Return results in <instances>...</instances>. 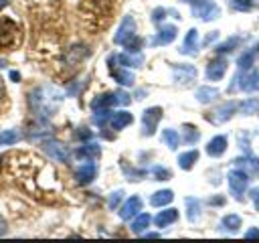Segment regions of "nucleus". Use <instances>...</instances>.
I'll return each instance as SVG.
<instances>
[{
	"label": "nucleus",
	"instance_id": "obj_1",
	"mask_svg": "<svg viewBox=\"0 0 259 243\" xmlns=\"http://www.w3.org/2000/svg\"><path fill=\"white\" fill-rule=\"evenodd\" d=\"M63 101V91L55 85H38L28 93V105L38 117H51Z\"/></svg>",
	"mask_w": 259,
	"mask_h": 243
},
{
	"label": "nucleus",
	"instance_id": "obj_2",
	"mask_svg": "<svg viewBox=\"0 0 259 243\" xmlns=\"http://www.w3.org/2000/svg\"><path fill=\"white\" fill-rule=\"evenodd\" d=\"M259 91V71L257 69H239V73L233 77V83L229 85V91Z\"/></svg>",
	"mask_w": 259,
	"mask_h": 243
},
{
	"label": "nucleus",
	"instance_id": "obj_3",
	"mask_svg": "<svg viewBox=\"0 0 259 243\" xmlns=\"http://www.w3.org/2000/svg\"><path fill=\"white\" fill-rule=\"evenodd\" d=\"M192 6V14L202 20H214L221 16V8L214 4V0H184Z\"/></svg>",
	"mask_w": 259,
	"mask_h": 243
},
{
	"label": "nucleus",
	"instance_id": "obj_4",
	"mask_svg": "<svg viewBox=\"0 0 259 243\" xmlns=\"http://www.w3.org/2000/svg\"><path fill=\"white\" fill-rule=\"evenodd\" d=\"M227 180H229V188H231V194H233L237 200H241V198H243V192L247 190V182H249V176H247L243 170L235 168V170H231V172L227 174Z\"/></svg>",
	"mask_w": 259,
	"mask_h": 243
},
{
	"label": "nucleus",
	"instance_id": "obj_5",
	"mask_svg": "<svg viewBox=\"0 0 259 243\" xmlns=\"http://www.w3.org/2000/svg\"><path fill=\"white\" fill-rule=\"evenodd\" d=\"M237 109H239V101H227V103L219 105L217 109L208 111L206 113V119L212 122V124H225V122H229L235 115Z\"/></svg>",
	"mask_w": 259,
	"mask_h": 243
},
{
	"label": "nucleus",
	"instance_id": "obj_6",
	"mask_svg": "<svg viewBox=\"0 0 259 243\" xmlns=\"http://www.w3.org/2000/svg\"><path fill=\"white\" fill-rule=\"evenodd\" d=\"M160 119H162V107H158V105L148 107L142 113V134L144 136H152L156 132V126H158Z\"/></svg>",
	"mask_w": 259,
	"mask_h": 243
},
{
	"label": "nucleus",
	"instance_id": "obj_7",
	"mask_svg": "<svg viewBox=\"0 0 259 243\" xmlns=\"http://www.w3.org/2000/svg\"><path fill=\"white\" fill-rule=\"evenodd\" d=\"M42 150H45V154H47L49 158H53L55 162H69V156H71L69 148H67L65 144L57 142V140H47V142H42Z\"/></svg>",
	"mask_w": 259,
	"mask_h": 243
},
{
	"label": "nucleus",
	"instance_id": "obj_8",
	"mask_svg": "<svg viewBox=\"0 0 259 243\" xmlns=\"http://www.w3.org/2000/svg\"><path fill=\"white\" fill-rule=\"evenodd\" d=\"M16 34H18L16 22L6 18V16H0V47L12 45L16 40Z\"/></svg>",
	"mask_w": 259,
	"mask_h": 243
},
{
	"label": "nucleus",
	"instance_id": "obj_9",
	"mask_svg": "<svg viewBox=\"0 0 259 243\" xmlns=\"http://www.w3.org/2000/svg\"><path fill=\"white\" fill-rule=\"evenodd\" d=\"M132 36H136V20L132 16H123V20H121V24H119V28L113 36V43L115 45H125Z\"/></svg>",
	"mask_w": 259,
	"mask_h": 243
},
{
	"label": "nucleus",
	"instance_id": "obj_10",
	"mask_svg": "<svg viewBox=\"0 0 259 243\" xmlns=\"http://www.w3.org/2000/svg\"><path fill=\"white\" fill-rule=\"evenodd\" d=\"M235 166L239 170H243L249 178H257L259 176V158L257 156H251V154L239 156V158H235Z\"/></svg>",
	"mask_w": 259,
	"mask_h": 243
},
{
	"label": "nucleus",
	"instance_id": "obj_11",
	"mask_svg": "<svg viewBox=\"0 0 259 243\" xmlns=\"http://www.w3.org/2000/svg\"><path fill=\"white\" fill-rule=\"evenodd\" d=\"M95 176H97V166L93 160H85L83 164H79L75 168V178L79 184H89V182H93Z\"/></svg>",
	"mask_w": 259,
	"mask_h": 243
},
{
	"label": "nucleus",
	"instance_id": "obj_12",
	"mask_svg": "<svg viewBox=\"0 0 259 243\" xmlns=\"http://www.w3.org/2000/svg\"><path fill=\"white\" fill-rule=\"evenodd\" d=\"M172 75L178 85H188L196 79V69L192 65H172Z\"/></svg>",
	"mask_w": 259,
	"mask_h": 243
},
{
	"label": "nucleus",
	"instance_id": "obj_13",
	"mask_svg": "<svg viewBox=\"0 0 259 243\" xmlns=\"http://www.w3.org/2000/svg\"><path fill=\"white\" fill-rule=\"evenodd\" d=\"M225 73H227V59H223V57L212 59V61L206 65V79H210V81L223 79Z\"/></svg>",
	"mask_w": 259,
	"mask_h": 243
},
{
	"label": "nucleus",
	"instance_id": "obj_14",
	"mask_svg": "<svg viewBox=\"0 0 259 243\" xmlns=\"http://www.w3.org/2000/svg\"><path fill=\"white\" fill-rule=\"evenodd\" d=\"M140 211H142V198H140V196H130V198L121 205L119 217H121L123 221H127V219H132V217H136Z\"/></svg>",
	"mask_w": 259,
	"mask_h": 243
},
{
	"label": "nucleus",
	"instance_id": "obj_15",
	"mask_svg": "<svg viewBox=\"0 0 259 243\" xmlns=\"http://www.w3.org/2000/svg\"><path fill=\"white\" fill-rule=\"evenodd\" d=\"M176 26L174 24H166V26H162L160 30H158V34L156 36H152L150 38V45H168V43H172L174 38H176Z\"/></svg>",
	"mask_w": 259,
	"mask_h": 243
},
{
	"label": "nucleus",
	"instance_id": "obj_16",
	"mask_svg": "<svg viewBox=\"0 0 259 243\" xmlns=\"http://www.w3.org/2000/svg\"><path fill=\"white\" fill-rule=\"evenodd\" d=\"M196 49H198V30L196 28H190L186 32V36H184V43L180 47V53L182 55H196L198 53Z\"/></svg>",
	"mask_w": 259,
	"mask_h": 243
},
{
	"label": "nucleus",
	"instance_id": "obj_17",
	"mask_svg": "<svg viewBox=\"0 0 259 243\" xmlns=\"http://www.w3.org/2000/svg\"><path fill=\"white\" fill-rule=\"evenodd\" d=\"M109 69H111V77H113L119 85H125V87H132V85H134L136 77H134L132 71H127L125 67H115V65H109Z\"/></svg>",
	"mask_w": 259,
	"mask_h": 243
},
{
	"label": "nucleus",
	"instance_id": "obj_18",
	"mask_svg": "<svg viewBox=\"0 0 259 243\" xmlns=\"http://www.w3.org/2000/svg\"><path fill=\"white\" fill-rule=\"evenodd\" d=\"M227 152V138L225 136H214L208 144H206V154L212 158H219Z\"/></svg>",
	"mask_w": 259,
	"mask_h": 243
},
{
	"label": "nucleus",
	"instance_id": "obj_19",
	"mask_svg": "<svg viewBox=\"0 0 259 243\" xmlns=\"http://www.w3.org/2000/svg\"><path fill=\"white\" fill-rule=\"evenodd\" d=\"M87 55H89V49H87L85 45H75V47H71L69 53L65 55V63H67V65H77V63L83 61Z\"/></svg>",
	"mask_w": 259,
	"mask_h": 243
},
{
	"label": "nucleus",
	"instance_id": "obj_20",
	"mask_svg": "<svg viewBox=\"0 0 259 243\" xmlns=\"http://www.w3.org/2000/svg\"><path fill=\"white\" fill-rule=\"evenodd\" d=\"M115 61L121 67H140L144 63V55L142 53H121V55H115Z\"/></svg>",
	"mask_w": 259,
	"mask_h": 243
},
{
	"label": "nucleus",
	"instance_id": "obj_21",
	"mask_svg": "<svg viewBox=\"0 0 259 243\" xmlns=\"http://www.w3.org/2000/svg\"><path fill=\"white\" fill-rule=\"evenodd\" d=\"M134 122V117H132V113L130 111H115V113H111V117H109V126L113 128V130H123L125 126H130Z\"/></svg>",
	"mask_w": 259,
	"mask_h": 243
},
{
	"label": "nucleus",
	"instance_id": "obj_22",
	"mask_svg": "<svg viewBox=\"0 0 259 243\" xmlns=\"http://www.w3.org/2000/svg\"><path fill=\"white\" fill-rule=\"evenodd\" d=\"M75 154H77L79 158H85V160H95V158L101 154V148H99V144H95V142H87V144L79 146Z\"/></svg>",
	"mask_w": 259,
	"mask_h": 243
},
{
	"label": "nucleus",
	"instance_id": "obj_23",
	"mask_svg": "<svg viewBox=\"0 0 259 243\" xmlns=\"http://www.w3.org/2000/svg\"><path fill=\"white\" fill-rule=\"evenodd\" d=\"M176 219H178V211H176V209H166V211H160V213L154 217V223H156V227L164 229V227L172 225Z\"/></svg>",
	"mask_w": 259,
	"mask_h": 243
},
{
	"label": "nucleus",
	"instance_id": "obj_24",
	"mask_svg": "<svg viewBox=\"0 0 259 243\" xmlns=\"http://www.w3.org/2000/svg\"><path fill=\"white\" fill-rule=\"evenodd\" d=\"M150 223H152V217H150L148 213H138V215H136V219L132 221L130 229H132V233L140 235V233H144V231L148 229V225H150Z\"/></svg>",
	"mask_w": 259,
	"mask_h": 243
},
{
	"label": "nucleus",
	"instance_id": "obj_25",
	"mask_svg": "<svg viewBox=\"0 0 259 243\" xmlns=\"http://www.w3.org/2000/svg\"><path fill=\"white\" fill-rule=\"evenodd\" d=\"M219 97V89L217 87H198L196 89V99L198 103H212L214 99Z\"/></svg>",
	"mask_w": 259,
	"mask_h": 243
},
{
	"label": "nucleus",
	"instance_id": "obj_26",
	"mask_svg": "<svg viewBox=\"0 0 259 243\" xmlns=\"http://www.w3.org/2000/svg\"><path fill=\"white\" fill-rule=\"evenodd\" d=\"M172 198H174V192H172L170 188H164V190H158V192H154V194L150 196V205H152V207H164V205H168Z\"/></svg>",
	"mask_w": 259,
	"mask_h": 243
},
{
	"label": "nucleus",
	"instance_id": "obj_27",
	"mask_svg": "<svg viewBox=\"0 0 259 243\" xmlns=\"http://www.w3.org/2000/svg\"><path fill=\"white\" fill-rule=\"evenodd\" d=\"M186 209H188V211H186L188 221H190V223H196L198 217H200V209H202L200 200L194 198V196H188V198H186Z\"/></svg>",
	"mask_w": 259,
	"mask_h": 243
},
{
	"label": "nucleus",
	"instance_id": "obj_28",
	"mask_svg": "<svg viewBox=\"0 0 259 243\" xmlns=\"http://www.w3.org/2000/svg\"><path fill=\"white\" fill-rule=\"evenodd\" d=\"M239 227H241V217L235 215V213L225 215V217L221 219V229H223V231H231V233H235V231H239Z\"/></svg>",
	"mask_w": 259,
	"mask_h": 243
},
{
	"label": "nucleus",
	"instance_id": "obj_29",
	"mask_svg": "<svg viewBox=\"0 0 259 243\" xmlns=\"http://www.w3.org/2000/svg\"><path fill=\"white\" fill-rule=\"evenodd\" d=\"M239 111L243 115H259V99L257 97H249L245 101L239 103Z\"/></svg>",
	"mask_w": 259,
	"mask_h": 243
},
{
	"label": "nucleus",
	"instance_id": "obj_30",
	"mask_svg": "<svg viewBox=\"0 0 259 243\" xmlns=\"http://www.w3.org/2000/svg\"><path fill=\"white\" fill-rule=\"evenodd\" d=\"M196 160H198V152H196V150H188V152H182V154L178 156V166H180L182 170H190Z\"/></svg>",
	"mask_w": 259,
	"mask_h": 243
},
{
	"label": "nucleus",
	"instance_id": "obj_31",
	"mask_svg": "<svg viewBox=\"0 0 259 243\" xmlns=\"http://www.w3.org/2000/svg\"><path fill=\"white\" fill-rule=\"evenodd\" d=\"M111 105H115V93H103L91 101V109H101V107H111Z\"/></svg>",
	"mask_w": 259,
	"mask_h": 243
},
{
	"label": "nucleus",
	"instance_id": "obj_32",
	"mask_svg": "<svg viewBox=\"0 0 259 243\" xmlns=\"http://www.w3.org/2000/svg\"><path fill=\"white\" fill-rule=\"evenodd\" d=\"M162 140H164V144H166L170 150H176L178 144H180V136H178V132L172 130V128H166V130L162 132Z\"/></svg>",
	"mask_w": 259,
	"mask_h": 243
},
{
	"label": "nucleus",
	"instance_id": "obj_33",
	"mask_svg": "<svg viewBox=\"0 0 259 243\" xmlns=\"http://www.w3.org/2000/svg\"><path fill=\"white\" fill-rule=\"evenodd\" d=\"M241 40H243L241 36H233V38H227V40H225V43H221V45H219L214 51H217L219 55H227V53H233V51L239 47V43H241Z\"/></svg>",
	"mask_w": 259,
	"mask_h": 243
},
{
	"label": "nucleus",
	"instance_id": "obj_34",
	"mask_svg": "<svg viewBox=\"0 0 259 243\" xmlns=\"http://www.w3.org/2000/svg\"><path fill=\"white\" fill-rule=\"evenodd\" d=\"M255 51L253 49H249V51H245L241 57H239V61H237V65H239V69H243V71H247V69H253V63H255Z\"/></svg>",
	"mask_w": 259,
	"mask_h": 243
},
{
	"label": "nucleus",
	"instance_id": "obj_35",
	"mask_svg": "<svg viewBox=\"0 0 259 243\" xmlns=\"http://www.w3.org/2000/svg\"><path fill=\"white\" fill-rule=\"evenodd\" d=\"M20 132L18 130H4L0 134V146H10V144H16L20 140Z\"/></svg>",
	"mask_w": 259,
	"mask_h": 243
},
{
	"label": "nucleus",
	"instance_id": "obj_36",
	"mask_svg": "<svg viewBox=\"0 0 259 243\" xmlns=\"http://www.w3.org/2000/svg\"><path fill=\"white\" fill-rule=\"evenodd\" d=\"M198 138H200V134H198V130H196L194 126L186 124V126L182 128V140H184L186 144H196Z\"/></svg>",
	"mask_w": 259,
	"mask_h": 243
},
{
	"label": "nucleus",
	"instance_id": "obj_37",
	"mask_svg": "<svg viewBox=\"0 0 259 243\" xmlns=\"http://www.w3.org/2000/svg\"><path fill=\"white\" fill-rule=\"evenodd\" d=\"M95 113H93V124L95 126H105L107 122H109V117H111V111L107 109V107H101V109H93Z\"/></svg>",
	"mask_w": 259,
	"mask_h": 243
},
{
	"label": "nucleus",
	"instance_id": "obj_38",
	"mask_svg": "<svg viewBox=\"0 0 259 243\" xmlns=\"http://www.w3.org/2000/svg\"><path fill=\"white\" fill-rule=\"evenodd\" d=\"M123 47L127 49V53H140V49H142V38L136 34V36H132Z\"/></svg>",
	"mask_w": 259,
	"mask_h": 243
},
{
	"label": "nucleus",
	"instance_id": "obj_39",
	"mask_svg": "<svg viewBox=\"0 0 259 243\" xmlns=\"http://www.w3.org/2000/svg\"><path fill=\"white\" fill-rule=\"evenodd\" d=\"M152 174L156 176V180H168V178L172 176L170 170L164 168V166H154V168H152Z\"/></svg>",
	"mask_w": 259,
	"mask_h": 243
},
{
	"label": "nucleus",
	"instance_id": "obj_40",
	"mask_svg": "<svg viewBox=\"0 0 259 243\" xmlns=\"http://www.w3.org/2000/svg\"><path fill=\"white\" fill-rule=\"evenodd\" d=\"M121 198H123V190H115V192H111V194H109V200H107L109 209H117V205L121 202Z\"/></svg>",
	"mask_w": 259,
	"mask_h": 243
},
{
	"label": "nucleus",
	"instance_id": "obj_41",
	"mask_svg": "<svg viewBox=\"0 0 259 243\" xmlns=\"http://www.w3.org/2000/svg\"><path fill=\"white\" fill-rule=\"evenodd\" d=\"M229 6L233 10H251V2L249 0H231Z\"/></svg>",
	"mask_w": 259,
	"mask_h": 243
},
{
	"label": "nucleus",
	"instance_id": "obj_42",
	"mask_svg": "<svg viewBox=\"0 0 259 243\" xmlns=\"http://www.w3.org/2000/svg\"><path fill=\"white\" fill-rule=\"evenodd\" d=\"M115 93V105H130L132 97L125 91H113Z\"/></svg>",
	"mask_w": 259,
	"mask_h": 243
},
{
	"label": "nucleus",
	"instance_id": "obj_43",
	"mask_svg": "<svg viewBox=\"0 0 259 243\" xmlns=\"http://www.w3.org/2000/svg\"><path fill=\"white\" fill-rule=\"evenodd\" d=\"M85 83H87V81H73V83L67 87V93H69V95H77Z\"/></svg>",
	"mask_w": 259,
	"mask_h": 243
},
{
	"label": "nucleus",
	"instance_id": "obj_44",
	"mask_svg": "<svg viewBox=\"0 0 259 243\" xmlns=\"http://www.w3.org/2000/svg\"><path fill=\"white\" fill-rule=\"evenodd\" d=\"M166 12H168L166 8H156V10L152 12V22H156V24H158V22H162V20H164V16H166Z\"/></svg>",
	"mask_w": 259,
	"mask_h": 243
},
{
	"label": "nucleus",
	"instance_id": "obj_45",
	"mask_svg": "<svg viewBox=\"0 0 259 243\" xmlns=\"http://www.w3.org/2000/svg\"><path fill=\"white\" fill-rule=\"evenodd\" d=\"M259 237V227H251L247 233H245V239H257Z\"/></svg>",
	"mask_w": 259,
	"mask_h": 243
},
{
	"label": "nucleus",
	"instance_id": "obj_46",
	"mask_svg": "<svg viewBox=\"0 0 259 243\" xmlns=\"http://www.w3.org/2000/svg\"><path fill=\"white\" fill-rule=\"evenodd\" d=\"M251 200H253L255 209L259 211V188H253V190H251Z\"/></svg>",
	"mask_w": 259,
	"mask_h": 243
},
{
	"label": "nucleus",
	"instance_id": "obj_47",
	"mask_svg": "<svg viewBox=\"0 0 259 243\" xmlns=\"http://www.w3.org/2000/svg\"><path fill=\"white\" fill-rule=\"evenodd\" d=\"M77 138H81V140H89V138H91V132L85 130V128H81V132H77Z\"/></svg>",
	"mask_w": 259,
	"mask_h": 243
},
{
	"label": "nucleus",
	"instance_id": "obj_48",
	"mask_svg": "<svg viewBox=\"0 0 259 243\" xmlns=\"http://www.w3.org/2000/svg\"><path fill=\"white\" fill-rule=\"evenodd\" d=\"M217 38H219V32H217V30H212V32L204 38V45H210V43H212V40H217Z\"/></svg>",
	"mask_w": 259,
	"mask_h": 243
},
{
	"label": "nucleus",
	"instance_id": "obj_49",
	"mask_svg": "<svg viewBox=\"0 0 259 243\" xmlns=\"http://www.w3.org/2000/svg\"><path fill=\"white\" fill-rule=\"evenodd\" d=\"M223 202H225L223 196H212V198H208V205H223Z\"/></svg>",
	"mask_w": 259,
	"mask_h": 243
},
{
	"label": "nucleus",
	"instance_id": "obj_50",
	"mask_svg": "<svg viewBox=\"0 0 259 243\" xmlns=\"http://www.w3.org/2000/svg\"><path fill=\"white\" fill-rule=\"evenodd\" d=\"M6 233V221H4V217L0 215V235H4Z\"/></svg>",
	"mask_w": 259,
	"mask_h": 243
},
{
	"label": "nucleus",
	"instance_id": "obj_51",
	"mask_svg": "<svg viewBox=\"0 0 259 243\" xmlns=\"http://www.w3.org/2000/svg\"><path fill=\"white\" fill-rule=\"evenodd\" d=\"M10 79L12 81H20V73L18 71H10Z\"/></svg>",
	"mask_w": 259,
	"mask_h": 243
},
{
	"label": "nucleus",
	"instance_id": "obj_52",
	"mask_svg": "<svg viewBox=\"0 0 259 243\" xmlns=\"http://www.w3.org/2000/svg\"><path fill=\"white\" fill-rule=\"evenodd\" d=\"M4 97V81H2V77H0V99Z\"/></svg>",
	"mask_w": 259,
	"mask_h": 243
},
{
	"label": "nucleus",
	"instance_id": "obj_53",
	"mask_svg": "<svg viewBox=\"0 0 259 243\" xmlns=\"http://www.w3.org/2000/svg\"><path fill=\"white\" fill-rule=\"evenodd\" d=\"M8 2H10V0H0V10H2V8H4Z\"/></svg>",
	"mask_w": 259,
	"mask_h": 243
},
{
	"label": "nucleus",
	"instance_id": "obj_54",
	"mask_svg": "<svg viewBox=\"0 0 259 243\" xmlns=\"http://www.w3.org/2000/svg\"><path fill=\"white\" fill-rule=\"evenodd\" d=\"M253 51H255V55H257V57H259V43H257V45H255V47H253Z\"/></svg>",
	"mask_w": 259,
	"mask_h": 243
},
{
	"label": "nucleus",
	"instance_id": "obj_55",
	"mask_svg": "<svg viewBox=\"0 0 259 243\" xmlns=\"http://www.w3.org/2000/svg\"><path fill=\"white\" fill-rule=\"evenodd\" d=\"M249 2H251V0H249Z\"/></svg>",
	"mask_w": 259,
	"mask_h": 243
}]
</instances>
